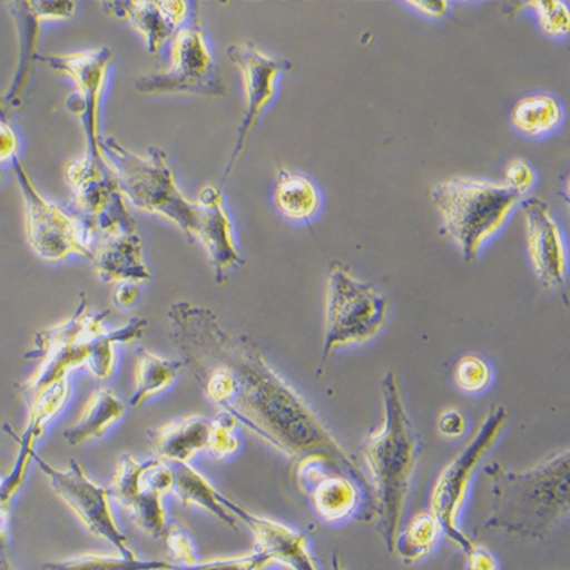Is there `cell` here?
I'll return each mask as SVG.
<instances>
[{
	"label": "cell",
	"instance_id": "37",
	"mask_svg": "<svg viewBox=\"0 0 570 570\" xmlns=\"http://www.w3.org/2000/svg\"><path fill=\"white\" fill-rule=\"evenodd\" d=\"M165 539L170 563L177 568H193L199 563L193 535L180 523H169Z\"/></svg>",
	"mask_w": 570,
	"mask_h": 570
},
{
	"label": "cell",
	"instance_id": "19",
	"mask_svg": "<svg viewBox=\"0 0 570 570\" xmlns=\"http://www.w3.org/2000/svg\"><path fill=\"white\" fill-rule=\"evenodd\" d=\"M101 7L107 16L125 20L139 32L149 53H158L178 29L189 22L193 3L185 0H118L102 2Z\"/></svg>",
	"mask_w": 570,
	"mask_h": 570
},
{
	"label": "cell",
	"instance_id": "40",
	"mask_svg": "<svg viewBox=\"0 0 570 570\" xmlns=\"http://www.w3.org/2000/svg\"><path fill=\"white\" fill-rule=\"evenodd\" d=\"M463 556L464 570H499L497 557L489 549L478 547L476 543H473L468 552H463Z\"/></svg>",
	"mask_w": 570,
	"mask_h": 570
},
{
	"label": "cell",
	"instance_id": "38",
	"mask_svg": "<svg viewBox=\"0 0 570 570\" xmlns=\"http://www.w3.org/2000/svg\"><path fill=\"white\" fill-rule=\"evenodd\" d=\"M274 564L268 557L262 552L253 551L239 557L228 559H216L199 561L193 568H177L178 570H265Z\"/></svg>",
	"mask_w": 570,
	"mask_h": 570
},
{
	"label": "cell",
	"instance_id": "10",
	"mask_svg": "<svg viewBox=\"0 0 570 570\" xmlns=\"http://www.w3.org/2000/svg\"><path fill=\"white\" fill-rule=\"evenodd\" d=\"M24 203V227L29 247L45 262H62L70 256L90 259L89 233L82 220L68 214L39 193L20 158L12 161Z\"/></svg>",
	"mask_w": 570,
	"mask_h": 570
},
{
	"label": "cell",
	"instance_id": "20",
	"mask_svg": "<svg viewBox=\"0 0 570 570\" xmlns=\"http://www.w3.org/2000/svg\"><path fill=\"white\" fill-rule=\"evenodd\" d=\"M220 502L236 520L243 522L255 537V551L264 553L273 563L285 566L291 570H318L312 557L307 537L294 528L262 518L237 505L220 494Z\"/></svg>",
	"mask_w": 570,
	"mask_h": 570
},
{
	"label": "cell",
	"instance_id": "9",
	"mask_svg": "<svg viewBox=\"0 0 570 570\" xmlns=\"http://www.w3.org/2000/svg\"><path fill=\"white\" fill-rule=\"evenodd\" d=\"M169 58L168 68L136 79L135 89L139 94L226 97V87L220 81L214 53L199 28L198 11L169 41Z\"/></svg>",
	"mask_w": 570,
	"mask_h": 570
},
{
	"label": "cell",
	"instance_id": "12",
	"mask_svg": "<svg viewBox=\"0 0 570 570\" xmlns=\"http://www.w3.org/2000/svg\"><path fill=\"white\" fill-rule=\"evenodd\" d=\"M37 60L45 62L57 73L72 79L77 91L69 98L68 108L81 120L85 130L86 151L82 157L90 164H102L106 161V154L101 137V102L114 51L98 48L82 52L39 56Z\"/></svg>",
	"mask_w": 570,
	"mask_h": 570
},
{
	"label": "cell",
	"instance_id": "50",
	"mask_svg": "<svg viewBox=\"0 0 570 570\" xmlns=\"http://www.w3.org/2000/svg\"><path fill=\"white\" fill-rule=\"evenodd\" d=\"M176 570H178V569H176Z\"/></svg>",
	"mask_w": 570,
	"mask_h": 570
},
{
	"label": "cell",
	"instance_id": "47",
	"mask_svg": "<svg viewBox=\"0 0 570 570\" xmlns=\"http://www.w3.org/2000/svg\"><path fill=\"white\" fill-rule=\"evenodd\" d=\"M332 570H348L343 568V564H341V561L338 559V556H334V559H332Z\"/></svg>",
	"mask_w": 570,
	"mask_h": 570
},
{
	"label": "cell",
	"instance_id": "14",
	"mask_svg": "<svg viewBox=\"0 0 570 570\" xmlns=\"http://www.w3.org/2000/svg\"><path fill=\"white\" fill-rule=\"evenodd\" d=\"M66 183L73 195V215L87 233L136 226L118 180L106 164H89L85 158L70 160L65 168Z\"/></svg>",
	"mask_w": 570,
	"mask_h": 570
},
{
	"label": "cell",
	"instance_id": "24",
	"mask_svg": "<svg viewBox=\"0 0 570 570\" xmlns=\"http://www.w3.org/2000/svg\"><path fill=\"white\" fill-rule=\"evenodd\" d=\"M125 413L127 405L114 391L99 389L86 402L77 423L65 432V439L70 446H81L106 434L111 426L122 420Z\"/></svg>",
	"mask_w": 570,
	"mask_h": 570
},
{
	"label": "cell",
	"instance_id": "8",
	"mask_svg": "<svg viewBox=\"0 0 570 570\" xmlns=\"http://www.w3.org/2000/svg\"><path fill=\"white\" fill-rule=\"evenodd\" d=\"M507 422H509L507 407H492L463 451L458 452L451 463L441 470L439 480L432 489L430 511L439 520L443 534H446L463 552H468L473 547V542L458 527V518L468 498L474 470L497 443Z\"/></svg>",
	"mask_w": 570,
	"mask_h": 570
},
{
	"label": "cell",
	"instance_id": "25",
	"mask_svg": "<svg viewBox=\"0 0 570 570\" xmlns=\"http://www.w3.org/2000/svg\"><path fill=\"white\" fill-rule=\"evenodd\" d=\"M176 484L173 493L186 507H197L236 530L237 520L220 502V494L210 481L190 464H173Z\"/></svg>",
	"mask_w": 570,
	"mask_h": 570
},
{
	"label": "cell",
	"instance_id": "41",
	"mask_svg": "<svg viewBox=\"0 0 570 570\" xmlns=\"http://www.w3.org/2000/svg\"><path fill=\"white\" fill-rule=\"evenodd\" d=\"M468 420L456 410L444 411L439 419L440 434L449 440H456L464 435Z\"/></svg>",
	"mask_w": 570,
	"mask_h": 570
},
{
	"label": "cell",
	"instance_id": "43",
	"mask_svg": "<svg viewBox=\"0 0 570 570\" xmlns=\"http://www.w3.org/2000/svg\"><path fill=\"white\" fill-rule=\"evenodd\" d=\"M140 295L137 283H118L114 293V303L120 309H130L139 302Z\"/></svg>",
	"mask_w": 570,
	"mask_h": 570
},
{
	"label": "cell",
	"instance_id": "18",
	"mask_svg": "<svg viewBox=\"0 0 570 570\" xmlns=\"http://www.w3.org/2000/svg\"><path fill=\"white\" fill-rule=\"evenodd\" d=\"M90 264L104 283H140L151 281L144 259V244L137 227H115L91 233Z\"/></svg>",
	"mask_w": 570,
	"mask_h": 570
},
{
	"label": "cell",
	"instance_id": "23",
	"mask_svg": "<svg viewBox=\"0 0 570 570\" xmlns=\"http://www.w3.org/2000/svg\"><path fill=\"white\" fill-rule=\"evenodd\" d=\"M157 460L168 464H189L199 452L207 451L210 420L193 415L149 431Z\"/></svg>",
	"mask_w": 570,
	"mask_h": 570
},
{
	"label": "cell",
	"instance_id": "29",
	"mask_svg": "<svg viewBox=\"0 0 570 570\" xmlns=\"http://www.w3.org/2000/svg\"><path fill=\"white\" fill-rule=\"evenodd\" d=\"M147 327V320L132 318L130 323L116 328V331H107L106 328L102 334L91 341L89 360L86 364V368L89 370L91 376L99 382H106L114 376L116 364H118L116 347L140 340Z\"/></svg>",
	"mask_w": 570,
	"mask_h": 570
},
{
	"label": "cell",
	"instance_id": "11",
	"mask_svg": "<svg viewBox=\"0 0 570 570\" xmlns=\"http://www.w3.org/2000/svg\"><path fill=\"white\" fill-rule=\"evenodd\" d=\"M294 482L323 522H374L376 501L347 472L323 456L295 461Z\"/></svg>",
	"mask_w": 570,
	"mask_h": 570
},
{
	"label": "cell",
	"instance_id": "45",
	"mask_svg": "<svg viewBox=\"0 0 570 570\" xmlns=\"http://www.w3.org/2000/svg\"><path fill=\"white\" fill-rule=\"evenodd\" d=\"M11 537V502L0 497V547L10 544Z\"/></svg>",
	"mask_w": 570,
	"mask_h": 570
},
{
	"label": "cell",
	"instance_id": "27",
	"mask_svg": "<svg viewBox=\"0 0 570 570\" xmlns=\"http://www.w3.org/2000/svg\"><path fill=\"white\" fill-rule=\"evenodd\" d=\"M563 107L547 94L530 95L515 102L511 111V125L520 135L540 139L559 130L563 124Z\"/></svg>",
	"mask_w": 570,
	"mask_h": 570
},
{
	"label": "cell",
	"instance_id": "44",
	"mask_svg": "<svg viewBox=\"0 0 570 570\" xmlns=\"http://www.w3.org/2000/svg\"><path fill=\"white\" fill-rule=\"evenodd\" d=\"M405 6L431 19L444 18L449 11L446 0H414V2L411 0V2H405Z\"/></svg>",
	"mask_w": 570,
	"mask_h": 570
},
{
	"label": "cell",
	"instance_id": "26",
	"mask_svg": "<svg viewBox=\"0 0 570 570\" xmlns=\"http://www.w3.org/2000/svg\"><path fill=\"white\" fill-rule=\"evenodd\" d=\"M274 204L283 218L306 224L318 215L322 195L309 178L283 170L274 190Z\"/></svg>",
	"mask_w": 570,
	"mask_h": 570
},
{
	"label": "cell",
	"instance_id": "5",
	"mask_svg": "<svg viewBox=\"0 0 570 570\" xmlns=\"http://www.w3.org/2000/svg\"><path fill=\"white\" fill-rule=\"evenodd\" d=\"M431 199L443 230L460 247L465 262L476 259L487 240L503 227L522 197L503 183L456 177L432 187Z\"/></svg>",
	"mask_w": 570,
	"mask_h": 570
},
{
	"label": "cell",
	"instance_id": "30",
	"mask_svg": "<svg viewBox=\"0 0 570 570\" xmlns=\"http://www.w3.org/2000/svg\"><path fill=\"white\" fill-rule=\"evenodd\" d=\"M441 527L435 515L428 511H420L407 522L395 537L394 552L401 557L405 564H414L426 559L439 543Z\"/></svg>",
	"mask_w": 570,
	"mask_h": 570
},
{
	"label": "cell",
	"instance_id": "6",
	"mask_svg": "<svg viewBox=\"0 0 570 570\" xmlns=\"http://www.w3.org/2000/svg\"><path fill=\"white\" fill-rule=\"evenodd\" d=\"M110 314V311L91 309L85 295H81V303L70 318L36 335L35 348L27 357L39 361V364L20 385V394L27 406L45 391L68 381L75 370L86 367L91 341L106 331L104 324Z\"/></svg>",
	"mask_w": 570,
	"mask_h": 570
},
{
	"label": "cell",
	"instance_id": "48",
	"mask_svg": "<svg viewBox=\"0 0 570 570\" xmlns=\"http://www.w3.org/2000/svg\"><path fill=\"white\" fill-rule=\"evenodd\" d=\"M7 484V474L0 470V493H2L3 487Z\"/></svg>",
	"mask_w": 570,
	"mask_h": 570
},
{
	"label": "cell",
	"instance_id": "2",
	"mask_svg": "<svg viewBox=\"0 0 570 570\" xmlns=\"http://www.w3.org/2000/svg\"><path fill=\"white\" fill-rule=\"evenodd\" d=\"M384 422L362 446L370 484L376 501V531L386 551L394 553L395 537L401 531L407 494L422 455V441L407 414L401 385L394 373L381 381Z\"/></svg>",
	"mask_w": 570,
	"mask_h": 570
},
{
	"label": "cell",
	"instance_id": "36",
	"mask_svg": "<svg viewBox=\"0 0 570 570\" xmlns=\"http://www.w3.org/2000/svg\"><path fill=\"white\" fill-rule=\"evenodd\" d=\"M236 420L226 413H219L210 420V436L207 444V453L216 461L228 460L236 455L240 449L239 436H237Z\"/></svg>",
	"mask_w": 570,
	"mask_h": 570
},
{
	"label": "cell",
	"instance_id": "35",
	"mask_svg": "<svg viewBox=\"0 0 570 570\" xmlns=\"http://www.w3.org/2000/svg\"><path fill=\"white\" fill-rule=\"evenodd\" d=\"M527 6L534 12L540 31L549 39H563L569 36L568 3L560 0H535V2H528Z\"/></svg>",
	"mask_w": 570,
	"mask_h": 570
},
{
	"label": "cell",
	"instance_id": "3",
	"mask_svg": "<svg viewBox=\"0 0 570 570\" xmlns=\"http://www.w3.org/2000/svg\"><path fill=\"white\" fill-rule=\"evenodd\" d=\"M484 474L492 487V503L482 530L543 540L568 518L569 449L553 452L522 472L492 463L484 468Z\"/></svg>",
	"mask_w": 570,
	"mask_h": 570
},
{
	"label": "cell",
	"instance_id": "7",
	"mask_svg": "<svg viewBox=\"0 0 570 570\" xmlns=\"http://www.w3.org/2000/svg\"><path fill=\"white\" fill-rule=\"evenodd\" d=\"M389 316V299L372 285L357 281L351 269L334 262L328 272L326 328L318 376L340 347L368 343L382 331Z\"/></svg>",
	"mask_w": 570,
	"mask_h": 570
},
{
	"label": "cell",
	"instance_id": "28",
	"mask_svg": "<svg viewBox=\"0 0 570 570\" xmlns=\"http://www.w3.org/2000/svg\"><path fill=\"white\" fill-rule=\"evenodd\" d=\"M185 368L181 361L166 360L156 353L141 348L135 367V393L130 406L141 407L144 403L168 390L176 382L178 374Z\"/></svg>",
	"mask_w": 570,
	"mask_h": 570
},
{
	"label": "cell",
	"instance_id": "49",
	"mask_svg": "<svg viewBox=\"0 0 570 570\" xmlns=\"http://www.w3.org/2000/svg\"><path fill=\"white\" fill-rule=\"evenodd\" d=\"M0 181H2V176H0Z\"/></svg>",
	"mask_w": 570,
	"mask_h": 570
},
{
	"label": "cell",
	"instance_id": "21",
	"mask_svg": "<svg viewBox=\"0 0 570 570\" xmlns=\"http://www.w3.org/2000/svg\"><path fill=\"white\" fill-rule=\"evenodd\" d=\"M202 209V224L197 240L214 266L215 282L227 283L230 272L244 264L237 249L230 216L224 207V195L219 187L204 186L197 199Z\"/></svg>",
	"mask_w": 570,
	"mask_h": 570
},
{
	"label": "cell",
	"instance_id": "4",
	"mask_svg": "<svg viewBox=\"0 0 570 570\" xmlns=\"http://www.w3.org/2000/svg\"><path fill=\"white\" fill-rule=\"evenodd\" d=\"M102 149L128 204L168 219L187 239L197 240L202 209L181 193L161 149L148 148L147 156H139L114 136L102 137Z\"/></svg>",
	"mask_w": 570,
	"mask_h": 570
},
{
	"label": "cell",
	"instance_id": "15",
	"mask_svg": "<svg viewBox=\"0 0 570 570\" xmlns=\"http://www.w3.org/2000/svg\"><path fill=\"white\" fill-rule=\"evenodd\" d=\"M227 56L243 77L245 111L243 122L237 130L235 149H233L230 160L224 170V181L232 176L237 161L243 157L257 120L276 97L277 78L293 69V62L266 56L255 43H249V41L248 43L232 45Z\"/></svg>",
	"mask_w": 570,
	"mask_h": 570
},
{
	"label": "cell",
	"instance_id": "1",
	"mask_svg": "<svg viewBox=\"0 0 570 570\" xmlns=\"http://www.w3.org/2000/svg\"><path fill=\"white\" fill-rule=\"evenodd\" d=\"M168 320L169 336L181 353L183 364L219 413L232 415L237 424L294 461L312 455L326 458L374 497L356 458L341 446L252 340L230 334L214 312L193 303L173 305Z\"/></svg>",
	"mask_w": 570,
	"mask_h": 570
},
{
	"label": "cell",
	"instance_id": "32",
	"mask_svg": "<svg viewBox=\"0 0 570 570\" xmlns=\"http://www.w3.org/2000/svg\"><path fill=\"white\" fill-rule=\"evenodd\" d=\"M130 511L132 522L144 534L160 539L168 530V514H166L164 497L154 493H140L127 509Z\"/></svg>",
	"mask_w": 570,
	"mask_h": 570
},
{
	"label": "cell",
	"instance_id": "16",
	"mask_svg": "<svg viewBox=\"0 0 570 570\" xmlns=\"http://www.w3.org/2000/svg\"><path fill=\"white\" fill-rule=\"evenodd\" d=\"M522 209L528 256L537 278L544 288L563 289L568 278V253L559 224L542 199H527Z\"/></svg>",
	"mask_w": 570,
	"mask_h": 570
},
{
	"label": "cell",
	"instance_id": "17",
	"mask_svg": "<svg viewBox=\"0 0 570 570\" xmlns=\"http://www.w3.org/2000/svg\"><path fill=\"white\" fill-rule=\"evenodd\" d=\"M12 20L19 32L20 56L18 69L12 78L10 89L3 95V102L18 107L27 90L29 78H31L32 68L39 58L41 24L45 22H60V20H70L77 12V2H8Z\"/></svg>",
	"mask_w": 570,
	"mask_h": 570
},
{
	"label": "cell",
	"instance_id": "46",
	"mask_svg": "<svg viewBox=\"0 0 570 570\" xmlns=\"http://www.w3.org/2000/svg\"><path fill=\"white\" fill-rule=\"evenodd\" d=\"M0 570H18L8 556L7 547H0Z\"/></svg>",
	"mask_w": 570,
	"mask_h": 570
},
{
	"label": "cell",
	"instance_id": "33",
	"mask_svg": "<svg viewBox=\"0 0 570 570\" xmlns=\"http://www.w3.org/2000/svg\"><path fill=\"white\" fill-rule=\"evenodd\" d=\"M456 389L465 394H481L493 381V370L482 357L465 355L458 360L452 373Z\"/></svg>",
	"mask_w": 570,
	"mask_h": 570
},
{
	"label": "cell",
	"instance_id": "34",
	"mask_svg": "<svg viewBox=\"0 0 570 570\" xmlns=\"http://www.w3.org/2000/svg\"><path fill=\"white\" fill-rule=\"evenodd\" d=\"M144 464L135 456L128 455V453L119 460L108 493L124 509H128L139 494V480Z\"/></svg>",
	"mask_w": 570,
	"mask_h": 570
},
{
	"label": "cell",
	"instance_id": "13",
	"mask_svg": "<svg viewBox=\"0 0 570 570\" xmlns=\"http://www.w3.org/2000/svg\"><path fill=\"white\" fill-rule=\"evenodd\" d=\"M35 463L48 478L57 497L73 511L90 534L106 540L111 547L118 549L119 556L136 557L132 549L128 547L127 535L116 523L108 489L91 481L85 468L75 460L70 461L68 469L61 470L53 468L39 453H36Z\"/></svg>",
	"mask_w": 570,
	"mask_h": 570
},
{
	"label": "cell",
	"instance_id": "31",
	"mask_svg": "<svg viewBox=\"0 0 570 570\" xmlns=\"http://www.w3.org/2000/svg\"><path fill=\"white\" fill-rule=\"evenodd\" d=\"M177 566L166 560H140L137 557L99 556L86 553L75 559L52 561L43 570H176Z\"/></svg>",
	"mask_w": 570,
	"mask_h": 570
},
{
	"label": "cell",
	"instance_id": "42",
	"mask_svg": "<svg viewBox=\"0 0 570 570\" xmlns=\"http://www.w3.org/2000/svg\"><path fill=\"white\" fill-rule=\"evenodd\" d=\"M19 137L7 120L0 119V164L14 161L19 157Z\"/></svg>",
	"mask_w": 570,
	"mask_h": 570
},
{
	"label": "cell",
	"instance_id": "22",
	"mask_svg": "<svg viewBox=\"0 0 570 570\" xmlns=\"http://www.w3.org/2000/svg\"><path fill=\"white\" fill-rule=\"evenodd\" d=\"M70 394H72V390H70L69 379L45 391L36 401L29 403L27 426H24L22 434L16 435L10 431L14 440L18 441L19 455L14 468H12L10 474H7V484L0 493V497L6 498L7 501L12 502L16 494L22 489L23 482L27 480L29 465L35 461L37 443L45 434L46 428L68 405Z\"/></svg>",
	"mask_w": 570,
	"mask_h": 570
},
{
	"label": "cell",
	"instance_id": "39",
	"mask_svg": "<svg viewBox=\"0 0 570 570\" xmlns=\"http://www.w3.org/2000/svg\"><path fill=\"white\" fill-rule=\"evenodd\" d=\"M503 185L523 198L530 193L535 183V174L531 166L522 158H514L503 170Z\"/></svg>",
	"mask_w": 570,
	"mask_h": 570
}]
</instances>
